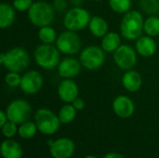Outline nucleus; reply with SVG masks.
Wrapping results in <instances>:
<instances>
[{"label": "nucleus", "mask_w": 159, "mask_h": 158, "mask_svg": "<svg viewBox=\"0 0 159 158\" xmlns=\"http://www.w3.org/2000/svg\"><path fill=\"white\" fill-rule=\"evenodd\" d=\"M103 158H125L121 154L119 153H116V152H111V153H108L104 156Z\"/></svg>", "instance_id": "obj_34"}, {"label": "nucleus", "mask_w": 159, "mask_h": 158, "mask_svg": "<svg viewBox=\"0 0 159 158\" xmlns=\"http://www.w3.org/2000/svg\"><path fill=\"white\" fill-rule=\"evenodd\" d=\"M121 34L116 32H108L101 40V47L106 53H114L121 45Z\"/></svg>", "instance_id": "obj_21"}, {"label": "nucleus", "mask_w": 159, "mask_h": 158, "mask_svg": "<svg viewBox=\"0 0 159 158\" xmlns=\"http://www.w3.org/2000/svg\"><path fill=\"white\" fill-rule=\"evenodd\" d=\"M143 31L144 34L152 36L157 37L159 35V17L157 15H149L144 20L143 24Z\"/></svg>", "instance_id": "obj_24"}, {"label": "nucleus", "mask_w": 159, "mask_h": 158, "mask_svg": "<svg viewBox=\"0 0 159 158\" xmlns=\"http://www.w3.org/2000/svg\"><path fill=\"white\" fill-rule=\"evenodd\" d=\"M34 121L36 124L38 131L47 136L55 134L61 125L58 115L48 108L38 109L34 113Z\"/></svg>", "instance_id": "obj_6"}, {"label": "nucleus", "mask_w": 159, "mask_h": 158, "mask_svg": "<svg viewBox=\"0 0 159 158\" xmlns=\"http://www.w3.org/2000/svg\"><path fill=\"white\" fill-rule=\"evenodd\" d=\"M75 152V144L69 138H60L49 146V154L53 158H71Z\"/></svg>", "instance_id": "obj_13"}, {"label": "nucleus", "mask_w": 159, "mask_h": 158, "mask_svg": "<svg viewBox=\"0 0 159 158\" xmlns=\"http://www.w3.org/2000/svg\"><path fill=\"white\" fill-rule=\"evenodd\" d=\"M121 83L123 88L131 93L138 92L143 87V77L142 74L133 69L125 71L122 75Z\"/></svg>", "instance_id": "obj_17"}, {"label": "nucleus", "mask_w": 159, "mask_h": 158, "mask_svg": "<svg viewBox=\"0 0 159 158\" xmlns=\"http://www.w3.org/2000/svg\"><path fill=\"white\" fill-rule=\"evenodd\" d=\"M7 121H8V118H7L6 111H3V110L0 111V127L4 126Z\"/></svg>", "instance_id": "obj_33"}, {"label": "nucleus", "mask_w": 159, "mask_h": 158, "mask_svg": "<svg viewBox=\"0 0 159 158\" xmlns=\"http://www.w3.org/2000/svg\"><path fill=\"white\" fill-rule=\"evenodd\" d=\"M134 47L138 55L143 58H151L156 54L157 50V44L155 40V37L143 34L135 41Z\"/></svg>", "instance_id": "obj_16"}, {"label": "nucleus", "mask_w": 159, "mask_h": 158, "mask_svg": "<svg viewBox=\"0 0 159 158\" xmlns=\"http://www.w3.org/2000/svg\"><path fill=\"white\" fill-rule=\"evenodd\" d=\"M82 67L79 59L69 56L60 61L57 70L59 75L62 79H74L79 75Z\"/></svg>", "instance_id": "obj_12"}, {"label": "nucleus", "mask_w": 159, "mask_h": 158, "mask_svg": "<svg viewBox=\"0 0 159 158\" xmlns=\"http://www.w3.org/2000/svg\"><path fill=\"white\" fill-rule=\"evenodd\" d=\"M158 38H159V35H158Z\"/></svg>", "instance_id": "obj_38"}, {"label": "nucleus", "mask_w": 159, "mask_h": 158, "mask_svg": "<svg viewBox=\"0 0 159 158\" xmlns=\"http://www.w3.org/2000/svg\"><path fill=\"white\" fill-rule=\"evenodd\" d=\"M58 96L64 103H72L79 97V88L74 79H62L57 89Z\"/></svg>", "instance_id": "obj_15"}, {"label": "nucleus", "mask_w": 159, "mask_h": 158, "mask_svg": "<svg viewBox=\"0 0 159 158\" xmlns=\"http://www.w3.org/2000/svg\"><path fill=\"white\" fill-rule=\"evenodd\" d=\"M52 6H53L54 9L56 10V12H60V13L64 12L65 13L68 10L67 9V7H68L67 0H53Z\"/></svg>", "instance_id": "obj_31"}, {"label": "nucleus", "mask_w": 159, "mask_h": 158, "mask_svg": "<svg viewBox=\"0 0 159 158\" xmlns=\"http://www.w3.org/2000/svg\"><path fill=\"white\" fill-rule=\"evenodd\" d=\"M55 14L56 10L54 9L52 4L43 0L34 2L27 12L30 22L38 28L51 25L55 20Z\"/></svg>", "instance_id": "obj_3"}, {"label": "nucleus", "mask_w": 159, "mask_h": 158, "mask_svg": "<svg viewBox=\"0 0 159 158\" xmlns=\"http://www.w3.org/2000/svg\"><path fill=\"white\" fill-rule=\"evenodd\" d=\"M18 125L12 121H7L4 126L1 127L2 134L7 139H12L16 134H18Z\"/></svg>", "instance_id": "obj_29"}, {"label": "nucleus", "mask_w": 159, "mask_h": 158, "mask_svg": "<svg viewBox=\"0 0 159 158\" xmlns=\"http://www.w3.org/2000/svg\"><path fill=\"white\" fill-rule=\"evenodd\" d=\"M114 113L122 119L131 117L135 113V103L131 98L127 95H119L115 98L112 103Z\"/></svg>", "instance_id": "obj_14"}, {"label": "nucleus", "mask_w": 159, "mask_h": 158, "mask_svg": "<svg viewBox=\"0 0 159 158\" xmlns=\"http://www.w3.org/2000/svg\"><path fill=\"white\" fill-rule=\"evenodd\" d=\"M16 20V9L7 3L0 4V28L7 29L13 25Z\"/></svg>", "instance_id": "obj_20"}, {"label": "nucleus", "mask_w": 159, "mask_h": 158, "mask_svg": "<svg viewBox=\"0 0 159 158\" xmlns=\"http://www.w3.org/2000/svg\"><path fill=\"white\" fill-rule=\"evenodd\" d=\"M90 19L89 10L82 7H73L64 13L62 23L66 30L78 33L89 26Z\"/></svg>", "instance_id": "obj_5"}, {"label": "nucleus", "mask_w": 159, "mask_h": 158, "mask_svg": "<svg viewBox=\"0 0 159 158\" xmlns=\"http://www.w3.org/2000/svg\"><path fill=\"white\" fill-rule=\"evenodd\" d=\"M105 51L100 46L90 45L84 47L79 53V61L86 70L96 71L105 62Z\"/></svg>", "instance_id": "obj_7"}, {"label": "nucleus", "mask_w": 159, "mask_h": 158, "mask_svg": "<svg viewBox=\"0 0 159 158\" xmlns=\"http://www.w3.org/2000/svg\"><path fill=\"white\" fill-rule=\"evenodd\" d=\"M113 59L116 65L124 71L133 69L138 61V53L135 47L128 44H122L114 53Z\"/></svg>", "instance_id": "obj_10"}, {"label": "nucleus", "mask_w": 159, "mask_h": 158, "mask_svg": "<svg viewBox=\"0 0 159 158\" xmlns=\"http://www.w3.org/2000/svg\"><path fill=\"white\" fill-rule=\"evenodd\" d=\"M72 104H73V106H74L77 111H82V110H84V108H85V106H86L85 101H84L82 98H80V97H77V98L72 102Z\"/></svg>", "instance_id": "obj_32"}, {"label": "nucleus", "mask_w": 159, "mask_h": 158, "mask_svg": "<svg viewBox=\"0 0 159 158\" xmlns=\"http://www.w3.org/2000/svg\"><path fill=\"white\" fill-rule=\"evenodd\" d=\"M5 84L9 88H20L21 82V75L17 72H8L4 78Z\"/></svg>", "instance_id": "obj_28"}, {"label": "nucleus", "mask_w": 159, "mask_h": 158, "mask_svg": "<svg viewBox=\"0 0 159 158\" xmlns=\"http://www.w3.org/2000/svg\"><path fill=\"white\" fill-rule=\"evenodd\" d=\"M89 1H92V2H101L102 0H89Z\"/></svg>", "instance_id": "obj_37"}, {"label": "nucleus", "mask_w": 159, "mask_h": 158, "mask_svg": "<svg viewBox=\"0 0 159 158\" xmlns=\"http://www.w3.org/2000/svg\"><path fill=\"white\" fill-rule=\"evenodd\" d=\"M0 151L3 158H21L23 156L20 144L12 139H7L2 142Z\"/></svg>", "instance_id": "obj_19"}, {"label": "nucleus", "mask_w": 159, "mask_h": 158, "mask_svg": "<svg viewBox=\"0 0 159 158\" xmlns=\"http://www.w3.org/2000/svg\"><path fill=\"white\" fill-rule=\"evenodd\" d=\"M77 112L78 111L73 106L72 103H65L58 113V116L61 123L64 125L72 123L75 119Z\"/></svg>", "instance_id": "obj_23"}, {"label": "nucleus", "mask_w": 159, "mask_h": 158, "mask_svg": "<svg viewBox=\"0 0 159 158\" xmlns=\"http://www.w3.org/2000/svg\"><path fill=\"white\" fill-rule=\"evenodd\" d=\"M6 113L9 121L20 125L30 119L32 115V106L29 102L23 99H16L8 103Z\"/></svg>", "instance_id": "obj_9"}, {"label": "nucleus", "mask_w": 159, "mask_h": 158, "mask_svg": "<svg viewBox=\"0 0 159 158\" xmlns=\"http://www.w3.org/2000/svg\"><path fill=\"white\" fill-rule=\"evenodd\" d=\"M89 33L97 38H102L109 32V24L107 20L101 16H91L88 26Z\"/></svg>", "instance_id": "obj_18"}, {"label": "nucleus", "mask_w": 159, "mask_h": 158, "mask_svg": "<svg viewBox=\"0 0 159 158\" xmlns=\"http://www.w3.org/2000/svg\"><path fill=\"white\" fill-rule=\"evenodd\" d=\"M69 1L72 5H74V7H80L81 3L83 2V0H69Z\"/></svg>", "instance_id": "obj_35"}, {"label": "nucleus", "mask_w": 159, "mask_h": 158, "mask_svg": "<svg viewBox=\"0 0 159 158\" xmlns=\"http://www.w3.org/2000/svg\"><path fill=\"white\" fill-rule=\"evenodd\" d=\"M37 131H38V129H37L34 121L28 120V121L23 122L22 124L19 125L18 135L23 140H30L35 136Z\"/></svg>", "instance_id": "obj_25"}, {"label": "nucleus", "mask_w": 159, "mask_h": 158, "mask_svg": "<svg viewBox=\"0 0 159 158\" xmlns=\"http://www.w3.org/2000/svg\"><path fill=\"white\" fill-rule=\"evenodd\" d=\"M30 55L21 47H15L0 55V64L8 72L21 73L30 65Z\"/></svg>", "instance_id": "obj_2"}, {"label": "nucleus", "mask_w": 159, "mask_h": 158, "mask_svg": "<svg viewBox=\"0 0 159 158\" xmlns=\"http://www.w3.org/2000/svg\"><path fill=\"white\" fill-rule=\"evenodd\" d=\"M140 7L148 15H157L159 12V0H140Z\"/></svg>", "instance_id": "obj_27"}, {"label": "nucleus", "mask_w": 159, "mask_h": 158, "mask_svg": "<svg viewBox=\"0 0 159 158\" xmlns=\"http://www.w3.org/2000/svg\"><path fill=\"white\" fill-rule=\"evenodd\" d=\"M37 36L42 44H55L58 38L56 30L51 25L38 28Z\"/></svg>", "instance_id": "obj_22"}, {"label": "nucleus", "mask_w": 159, "mask_h": 158, "mask_svg": "<svg viewBox=\"0 0 159 158\" xmlns=\"http://www.w3.org/2000/svg\"><path fill=\"white\" fill-rule=\"evenodd\" d=\"M108 5L112 11L117 14H125L131 10L132 0H108Z\"/></svg>", "instance_id": "obj_26"}, {"label": "nucleus", "mask_w": 159, "mask_h": 158, "mask_svg": "<svg viewBox=\"0 0 159 158\" xmlns=\"http://www.w3.org/2000/svg\"><path fill=\"white\" fill-rule=\"evenodd\" d=\"M144 19L139 10H129L125 13L120 22V34L129 41H136L143 35Z\"/></svg>", "instance_id": "obj_1"}, {"label": "nucleus", "mask_w": 159, "mask_h": 158, "mask_svg": "<svg viewBox=\"0 0 159 158\" xmlns=\"http://www.w3.org/2000/svg\"><path fill=\"white\" fill-rule=\"evenodd\" d=\"M44 85V77L37 70H30L21 75L20 88L27 95H34L38 93Z\"/></svg>", "instance_id": "obj_11"}, {"label": "nucleus", "mask_w": 159, "mask_h": 158, "mask_svg": "<svg viewBox=\"0 0 159 158\" xmlns=\"http://www.w3.org/2000/svg\"><path fill=\"white\" fill-rule=\"evenodd\" d=\"M55 46L61 54L74 56L80 53L82 48V40L76 32L65 30L58 35Z\"/></svg>", "instance_id": "obj_8"}, {"label": "nucleus", "mask_w": 159, "mask_h": 158, "mask_svg": "<svg viewBox=\"0 0 159 158\" xmlns=\"http://www.w3.org/2000/svg\"><path fill=\"white\" fill-rule=\"evenodd\" d=\"M84 158H98L97 156H85Z\"/></svg>", "instance_id": "obj_36"}, {"label": "nucleus", "mask_w": 159, "mask_h": 158, "mask_svg": "<svg viewBox=\"0 0 159 158\" xmlns=\"http://www.w3.org/2000/svg\"><path fill=\"white\" fill-rule=\"evenodd\" d=\"M34 0H12V6L18 12H28Z\"/></svg>", "instance_id": "obj_30"}, {"label": "nucleus", "mask_w": 159, "mask_h": 158, "mask_svg": "<svg viewBox=\"0 0 159 158\" xmlns=\"http://www.w3.org/2000/svg\"><path fill=\"white\" fill-rule=\"evenodd\" d=\"M34 60L37 66L46 71L58 67L61 60V52L53 44H40L34 51Z\"/></svg>", "instance_id": "obj_4"}]
</instances>
